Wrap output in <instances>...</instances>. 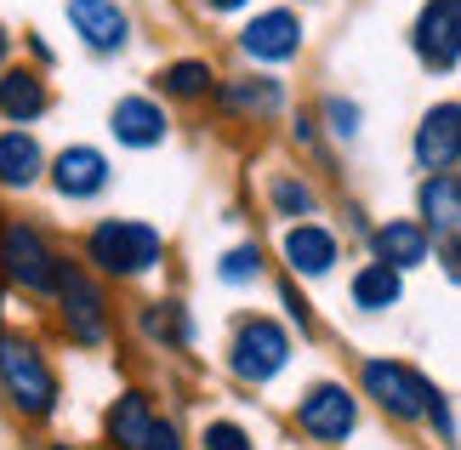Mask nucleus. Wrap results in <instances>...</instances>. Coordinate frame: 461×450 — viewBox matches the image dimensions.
Listing matches in <instances>:
<instances>
[{
    "mask_svg": "<svg viewBox=\"0 0 461 450\" xmlns=\"http://www.w3.org/2000/svg\"><path fill=\"white\" fill-rule=\"evenodd\" d=\"M205 450H257L251 434H245L240 422H205V434H200Z\"/></svg>",
    "mask_w": 461,
    "mask_h": 450,
    "instance_id": "obj_27",
    "label": "nucleus"
},
{
    "mask_svg": "<svg viewBox=\"0 0 461 450\" xmlns=\"http://www.w3.org/2000/svg\"><path fill=\"white\" fill-rule=\"evenodd\" d=\"M143 450H183V434H176V427H171L166 417H154V427H149Z\"/></svg>",
    "mask_w": 461,
    "mask_h": 450,
    "instance_id": "obj_30",
    "label": "nucleus"
},
{
    "mask_svg": "<svg viewBox=\"0 0 461 450\" xmlns=\"http://www.w3.org/2000/svg\"><path fill=\"white\" fill-rule=\"evenodd\" d=\"M285 365H291V331L274 326V319H240L234 342H228V371H234L240 382L262 388Z\"/></svg>",
    "mask_w": 461,
    "mask_h": 450,
    "instance_id": "obj_6",
    "label": "nucleus"
},
{
    "mask_svg": "<svg viewBox=\"0 0 461 450\" xmlns=\"http://www.w3.org/2000/svg\"><path fill=\"white\" fill-rule=\"evenodd\" d=\"M359 388L365 399H376L393 422H421L433 405V382L421 376L416 365H404V359H359Z\"/></svg>",
    "mask_w": 461,
    "mask_h": 450,
    "instance_id": "obj_4",
    "label": "nucleus"
},
{
    "mask_svg": "<svg viewBox=\"0 0 461 450\" xmlns=\"http://www.w3.org/2000/svg\"><path fill=\"white\" fill-rule=\"evenodd\" d=\"M291 137H296V149H313V142H319V132H313V120H308V115H296V120H291Z\"/></svg>",
    "mask_w": 461,
    "mask_h": 450,
    "instance_id": "obj_31",
    "label": "nucleus"
},
{
    "mask_svg": "<svg viewBox=\"0 0 461 450\" xmlns=\"http://www.w3.org/2000/svg\"><path fill=\"white\" fill-rule=\"evenodd\" d=\"M137 326H143V336L159 342V348H188V342H194V326H188L183 302H143Z\"/></svg>",
    "mask_w": 461,
    "mask_h": 450,
    "instance_id": "obj_22",
    "label": "nucleus"
},
{
    "mask_svg": "<svg viewBox=\"0 0 461 450\" xmlns=\"http://www.w3.org/2000/svg\"><path fill=\"white\" fill-rule=\"evenodd\" d=\"M58 326L75 348H103V342H109V297H103V285L68 257L58 268Z\"/></svg>",
    "mask_w": 461,
    "mask_h": 450,
    "instance_id": "obj_3",
    "label": "nucleus"
},
{
    "mask_svg": "<svg viewBox=\"0 0 461 450\" xmlns=\"http://www.w3.org/2000/svg\"><path fill=\"white\" fill-rule=\"evenodd\" d=\"M370 251H376V262H382V268H393V274H404V268H421V262H428L433 240L421 234V223H411V217H393V223H382L376 234H370Z\"/></svg>",
    "mask_w": 461,
    "mask_h": 450,
    "instance_id": "obj_17",
    "label": "nucleus"
},
{
    "mask_svg": "<svg viewBox=\"0 0 461 450\" xmlns=\"http://www.w3.org/2000/svg\"><path fill=\"white\" fill-rule=\"evenodd\" d=\"M51 450H80V445H51Z\"/></svg>",
    "mask_w": 461,
    "mask_h": 450,
    "instance_id": "obj_34",
    "label": "nucleus"
},
{
    "mask_svg": "<svg viewBox=\"0 0 461 450\" xmlns=\"http://www.w3.org/2000/svg\"><path fill=\"white\" fill-rule=\"evenodd\" d=\"M411 46L433 75H456V63H461V0H428L416 17Z\"/></svg>",
    "mask_w": 461,
    "mask_h": 450,
    "instance_id": "obj_8",
    "label": "nucleus"
},
{
    "mask_svg": "<svg viewBox=\"0 0 461 450\" xmlns=\"http://www.w3.org/2000/svg\"><path fill=\"white\" fill-rule=\"evenodd\" d=\"M41 171H46L41 137L23 132V125H12V132L0 137V188H34Z\"/></svg>",
    "mask_w": 461,
    "mask_h": 450,
    "instance_id": "obj_20",
    "label": "nucleus"
},
{
    "mask_svg": "<svg viewBox=\"0 0 461 450\" xmlns=\"http://www.w3.org/2000/svg\"><path fill=\"white\" fill-rule=\"evenodd\" d=\"M222 103V115L234 120H274L279 109H285V86H279L274 75H240V80H222L211 86Z\"/></svg>",
    "mask_w": 461,
    "mask_h": 450,
    "instance_id": "obj_14",
    "label": "nucleus"
},
{
    "mask_svg": "<svg viewBox=\"0 0 461 450\" xmlns=\"http://www.w3.org/2000/svg\"><path fill=\"white\" fill-rule=\"evenodd\" d=\"M0 69H6V34H0Z\"/></svg>",
    "mask_w": 461,
    "mask_h": 450,
    "instance_id": "obj_33",
    "label": "nucleus"
},
{
    "mask_svg": "<svg viewBox=\"0 0 461 450\" xmlns=\"http://www.w3.org/2000/svg\"><path fill=\"white\" fill-rule=\"evenodd\" d=\"M325 125H330V137H359V103L353 97H325Z\"/></svg>",
    "mask_w": 461,
    "mask_h": 450,
    "instance_id": "obj_26",
    "label": "nucleus"
},
{
    "mask_svg": "<svg viewBox=\"0 0 461 450\" xmlns=\"http://www.w3.org/2000/svg\"><path fill=\"white\" fill-rule=\"evenodd\" d=\"M68 23L92 51H120L131 41V17L120 0H68Z\"/></svg>",
    "mask_w": 461,
    "mask_h": 450,
    "instance_id": "obj_13",
    "label": "nucleus"
},
{
    "mask_svg": "<svg viewBox=\"0 0 461 450\" xmlns=\"http://www.w3.org/2000/svg\"><path fill=\"white\" fill-rule=\"evenodd\" d=\"M428 422L438 427V445H445V450H456V417H450V399H445V393H433V405H428Z\"/></svg>",
    "mask_w": 461,
    "mask_h": 450,
    "instance_id": "obj_29",
    "label": "nucleus"
},
{
    "mask_svg": "<svg viewBox=\"0 0 461 450\" xmlns=\"http://www.w3.org/2000/svg\"><path fill=\"white\" fill-rule=\"evenodd\" d=\"M456 228H461V177L433 171L428 183H421V234L456 245Z\"/></svg>",
    "mask_w": 461,
    "mask_h": 450,
    "instance_id": "obj_16",
    "label": "nucleus"
},
{
    "mask_svg": "<svg viewBox=\"0 0 461 450\" xmlns=\"http://www.w3.org/2000/svg\"><path fill=\"white\" fill-rule=\"evenodd\" d=\"M211 86H217V75H211L205 58H176L166 75H159V92L176 97V103H200V97H211Z\"/></svg>",
    "mask_w": 461,
    "mask_h": 450,
    "instance_id": "obj_23",
    "label": "nucleus"
},
{
    "mask_svg": "<svg viewBox=\"0 0 461 450\" xmlns=\"http://www.w3.org/2000/svg\"><path fill=\"white\" fill-rule=\"evenodd\" d=\"M257 274H262V251H257V245H234V251L217 262V280H222V285H257Z\"/></svg>",
    "mask_w": 461,
    "mask_h": 450,
    "instance_id": "obj_25",
    "label": "nucleus"
},
{
    "mask_svg": "<svg viewBox=\"0 0 461 450\" xmlns=\"http://www.w3.org/2000/svg\"><path fill=\"white\" fill-rule=\"evenodd\" d=\"M0 399L23 422H46L63 405V388H58V371H51L46 348L23 331H0Z\"/></svg>",
    "mask_w": 461,
    "mask_h": 450,
    "instance_id": "obj_1",
    "label": "nucleus"
},
{
    "mask_svg": "<svg viewBox=\"0 0 461 450\" xmlns=\"http://www.w3.org/2000/svg\"><path fill=\"white\" fill-rule=\"evenodd\" d=\"M154 417H159V410H154L149 393H143V388H126V393L109 405V417H103V427H109V445H114V450H143Z\"/></svg>",
    "mask_w": 461,
    "mask_h": 450,
    "instance_id": "obj_18",
    "label": "nucleus"
},
{
    "mask_svg": "<svg viewBox=\"0 0 461 450\" xmlns=\"http://www.w3.org/2000/svg\"><path fill=\"white\" fill-rule=\"evenodd\" d=\"M240 51L257 63H291L303 51V23L296 12H257L251 23L240 29Z\"/></svg>",
    "mask_w": 461,
    "mask_h": 450,
    "instance_id": "obj_11",
    "label": "nucleus"
},
{
    "mask_svg": "<svg viewBox=\"0 0 461 450\" xmlns=\"http://www.w3.org/2000/svg\"><path fill=\"white\" fill-rule=\"evenodd\" d=\"M109 132H114V142H126V149H154V142H166L171 120L154 97H120L109 109Z\"/></svg>",
    "mask_w": 461,
    "mask_h": 450,
    "instance_id": "obj_15",
    "label": "nucleus"
},
{
    "mask_svg": "<svg viewBox=\"0 0 461 450\" xmlns=\"http://www.w3.org/2000/svg\"><path fill=\"white\" fill-rule=\"evenodd\" d=\"M51 109V92L34 69H0V115L12 125H34Z\"/></svg>",
    "mask_w": 461,
    "mask_h": 450,
    "instance_id": "obj_19",
    "label": "nucleus"
},
{
    "mask_svg": "<svg viewBox=\"0 0 461 450\" xmlns=\"http://www.w3.org/2000/svg\"><path fill=\"white\" fill-rule=\"evenodd\" d=\"M109 160H103V149H86V142H75V149H63L58 160H51V188L63 194V200H97L103 188H109Z\"/></svg>",
    "mask_w": 461,
    "mask_h": 450,
    "instance_id": "obj_12",
    "label": "nucleus"
},
{
    "mask_svg": "<svg viewBox=\"0 0 461 450\" xmlns=\"http://www.w3.org/2000/svg\"><path fill=\"white\" fill-rule=\"evenodd\" d=\"M359 427V399L342 382H313L303 399H296V434L313 445H342Z\"/></svg>",
    "mask_w": 461,
    "mask_h": 450,
    "instance_id": "obj_7",
    "label": "nucleus"
},
{
    "mask_svg": "<svg viewBox=\"0 0 461 450\" xmlns=\"http://www.w3.org/2000/svg\"><path fill=\"white\" fill-rule=\"evenodd\" d=\"M211 12H240V6H251V0H205Z\"/></svg>",
    "mask_w": 461,
    "mask_h": 450,
    "instance_id": "obj_32",
    "label": "nucleus"
},
{
    "mask_svg": "<svg viewBox=\"0 0 461 450\" xmlns=\"http://www.w3.org/2000/svg\"><path fill=\"white\" fill-rule=\"evenodd\" d=\"M279 257H285L291 280H319V274L336 268L342 245H336V234L325 223H291L285 234H279Z\"/></svg>",
    "mask_w": 461,
    "mask_h": 450,
    "instance_id": "obj_10",
    "label": "nucleus"
},
{
    "mask_svg": "<svg viewBox=\"0 0 461 450\" xmlns=\"http://www.w3.org/2000/svg\"><path fill=\"white\" fill-rule=\"evenodd\" d=\"M416 166L421 171H456V160H461V109L456 103H433L428 115H421V125H416Z\"/></svg>",
    "mask_w": 461,
    "mask_h": 450,
    "instance_id": "obj_9",
    "label": "nucleus"
},
{
    "mask_svg": "<svg viewBox=\"0 0 461 450\" xmlns=\"http://www.w3.org/2000/svg\"><path fill=\"white\" fill-rule=\"evenodd\" d=\"M58 268L63 257L51 251V240L34 223L23 217H6L0 223V274H6L12 285H23V291H58Z\"/></svg>",
    "mask_w": 461,
    "mask_h": 450,
    "instance_id": "obj_5",
    "label": "nucleus"
},
{
    "mask_svg": "<svg viewBox=\"0 0 461 450\" xmlns=\"http://www.w3.org/2000/svg\"><path fill=\"white\" fill-rule=\"evenodd\" d=\"M86 262H92L103 280H143L166 262V240H159V228H149V223L109 217V223H97L86 234Z\"/></svg>",
    "mask_w": 461,
    "mask_h": 450,
    "instance_id": "obj_2",
    "label": "nucleus"
},
{
    "mask_svg": "<svg viewBox=\"0 0 461 450\" xmlns=\"http://www.w3.org/2000/svg\"><path fill=\"white\" fill-rule=\"evenodd\" d=\"M279 302H285V314H291V326L303 331V336H313V302L296 291V280H285L279 285Z\"/></svg>",
    "mask_w": 461,
    "mask_h": 450,
    "instance_id": "obj_28",
    "label": "nucleus"
},
{
    "mask_svg": "<svg viewBox=\"0 0 461 450\" xmlns=\"http://www.w3.org/2000/svg\"><path fill=\"white\" fill-rule=\"evenodd\" d=\"M348 297H353V308L382 314V308H393V302L404 297V280L393 274V268H382V262H365L359 274L348 280Z\"/></svg>",
    "mask_w": 461,
    "mask_h": 450,
    "instance_id": "obj_21",
    "label": "nucleus"
},
{
    "mask_svg": "<svg viewBox=\"0 0 461 450\" xmlns=\"http://www.w3.org/2000/svg\"><path fill=\"white\" fill-rule=\"evenodd\" d=\"M268 206H274V217H279V223H296V217H313V211H319V194L303 183V177L279 171L274 183H268Z\"/></svg>",
    "mask_w": 461,
    "mask_h": 450,
    "instance_id": "obj_24",
    "label": "nucleus"
}]
</instances>
